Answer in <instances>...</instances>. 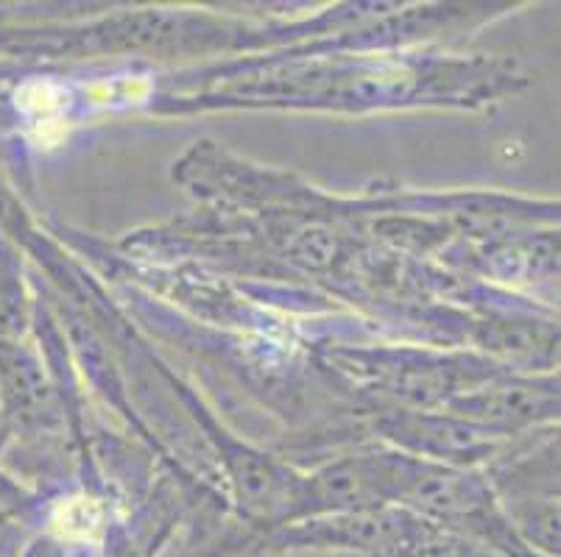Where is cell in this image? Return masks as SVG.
Segmentation results:
<instances>
[{"instance_id":"6da1fadb","label":"cell","mask_w":561,"mask_h":557,"mask_svg":"<svg viewBox=\"0 0 561 557\" xmlns=\"http://www.w3.org/2000/svg\"><path fill=\"white\" fill-rule=\"evenodd\" d=\"M389 436L420 454L445 460H476L489 452L486 429L469 421L425 413H405L389 423Z\"/></svg>"},{"instance_id":"7a4b0ae2","label":"cell","mask_w":561,"mask_h":557,"mask_svg":"<svg viewBox=\"0 0 561 557\" xmlns=\"http://www.w3.org/2000/svg\"><path fill=\"white\" fill-rule=\"evenodd\" d=\"M556 407V396L550 391H539L523 382H500V385L483 387V391L469 393L467 398L456 402V410H461L481 429H503L530 423L537 418L550 416Z\"/></svg>"},{"instance_id":"277c9868","label":"cell","mask_w":561,"mask_h":557,"mask_svg":"<svg viewBox=\"0 0 561 557\" xmlns=\"http://www.w3.org/2000/svg\"><path fill=\"white\" fill-rule=\"evenodd\" d=\"M20 290L14 288L7 276V263L0 259V332H18V321L23 318V304H20Z\"/></svg>"},{"instance_id":"3957f363","label":"cell","mask_w":561,"mask_h":557,"mask_svg":"<svg viewBox=\"0 0 561 557\" xmlns=\"http://www.w3.org/2000/svg\"><path fill=\"white\" fill-rule=\"evenodd\" d=\"M0 385L12 416L23 423H50L56 418V393L39 374V365L18 349H0Z\"/></svg>"}]
</instances>
